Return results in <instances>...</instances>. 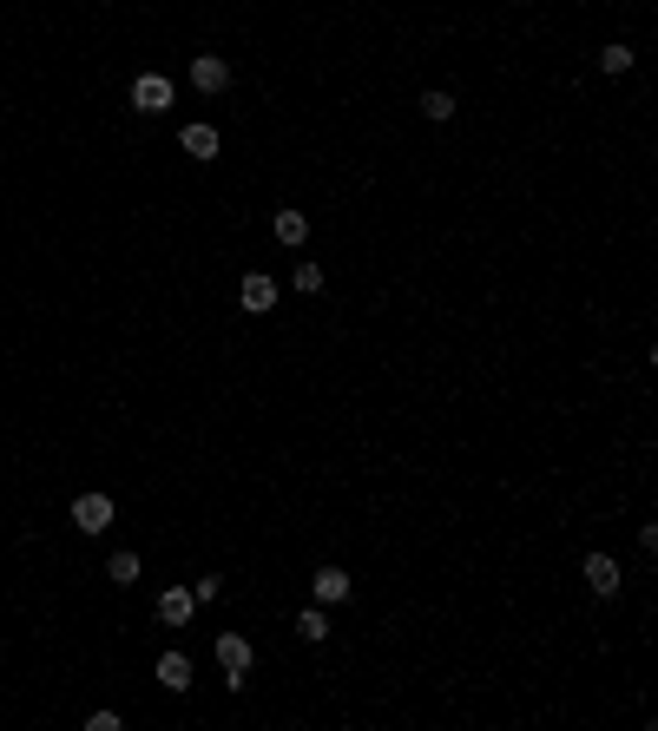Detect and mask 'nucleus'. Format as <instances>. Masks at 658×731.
Listing matches in <instances>:
<instances>
[{"mask_svg":"<svg viewBox=\"0 0 658 731\" xmlns=\"http://www.w3.org/2000/svg\"><path fill=\"white\" fill-rule=\"evenodd\" d=\"M191 613H198L191 587H172V593H158V620H165V626H191Z\"/></svg>","mask_w":658,"mask_h":731,"instance_id":"1a4fd4ad","label":"nucleus"},{"mask_svg":"<svg viewBox=\"0 0 658 731\" xmlns=\"http://www.w3.org/2000/svg\"><path fill=\"white\" fill-rule=\"evenodd\" d=\"M218 593H224V580H218V573H204V580H191V600H218Z\"/></svg>","mask_w":658,"mask_h":731,"instance_id":"f3484780","label":"nucleus"},{"mask_svg":"<svg viewBox=\"0 0 658 731\" xmlns=\"http://www.w3.org/2000/svg\"><path fill=\"white\" fill-rule=\"evenodd\" d=\"M152 679L165 685V692H185V685H191V659H185V652H158Z\"/></svg>","mask_w":658,"mask_h":731,"instance_id":"0eeeda50","label":"nucleus"},{"mask_svg":"<svg viewBox=\"0 0 658 731\" xmlns=\"http://www.w3.org/2000/svg\"><path fill=\"white\" fill-rule=\"evenodd\" d=\"M73 527L106 534V527H112V494H79V501H73Z\"/></svg>","mask_w":658,"mask_h":731,"instance_id":"7ed1b4c3","label":"nucleus"},{"mask_svg":"<svg viewBox=\"0 0 658 731\" xmlns=\"http://www.w3.org/2000/svg\"><path fill=\"white\" fill-rule=\"evenodd\" d=\"M632 60H639V53H632L626 40H612V47H599V73H612V80H619V73H632Z\"/></svg>","mask_w":658,"mask_h":731,"instance_id":"ddd939ff","label":"nucleus"},{"mask_svg":"<svg viewBox=\"0 0 658 731\" xmlns=\"http://www.w3.org/2000/svg\"><path fill=\"white\" fill-rule=\"evenodd\" d=\"M191 86L198 93H224L231 86V60L224 53H191Z\"/></svg>","mask_w":658,"mask_h":731,"instance_id":"f03ea898","label":"nucleus"},{"mask_svg":"<svg viewBox=\"0 0 658 731\" xmlns=\"http://www.w3.org/2000/svg\"><path fill=\"white\" fill-rule=\"evenodd\" d=\"M290 284H297L303 297H316V290H323V264H297V277H290Z\"/></svg>","mask_w":658,"mask_h":731,"instance_id":"dca6fc26","label":"nucleus"},{"mask_svg":"<svg viewBox=\"0 0 658 731\" xmlns=\"http://www.w3.org/2000/svg\"><path fill=\"white\" fill-rule=\"evenodd\" d=\"M586 587H593L599 600H619V560L612 554H586Z\"/></svg>","mask_w":658,"mask_h":731,"instance_id":"39448f33","label":"nucleus"},{"mask_svg":"<svg viewBox=\"0 0 658 731\" xmlns=\"http://www.w3.org/2000/svg\"><path fill=\"white\" fill-rule=\"evenodd\" d=\"M237 303H244V310H257V317H264L270 303H277V284H270L264 271H251V277H244V284H237Z\"/></svg>","mask_w":658,"mask_h":731,"instance_id":"9d476101","label":"nucleus"},{"mask_svg":"<svg viewBox=\"0 0 658 731\" xmlns=\"http://www.w3.org/2000/svg\"><path fill=\"white\" fill-rule=\"evenodd\" d=\"M218 666H224V692H251V639L218 633Z\"/></svg>","mask_w":658,"mask_h":731,"instance_id":"f257e3e1","label":"nucleus"},{"mask_svg":"<svg viewBox=\"0 0 658 731\" xmlns=\"http://www.w3.org/2000/svg\"><path fill=\"white\" fill-rule=\"evenodd\" d=\"M270 231H277V244H290V251H297V244L310 238V218H303V211H277V218H270Z\"/></svg>","mask_w":658,"mask_h":731,"instance_id":"9b49d317","label":"nucleus"},{"mask_svg":"<svg viewBox=\"0 0 658 731\" xmlns=\"http://www.w3.org/2000/svg\"><path fill=\"white\" fill-rule=\"evenodd\" d=\"M178 145H185V152H191V159H198V165H211V159H218V126H185V132H178Z\"/></svg>","mask_w":658,"mask_h":731,"instance_id":"6e6552de","label":"nucleus"},{"mask_svg":"<svg viewBox=\"0 0 658 731\" xmlns=\"http://www.w3.org/2000/svg\"><path fill=\"white\" fill-rule=\"evenodd\" d=\"M422 119H435V126H448V119H455V93H422Z\"/></svg>","mask_w":658,"mask_h":731,"instance_id":"4468645a","label":"nucleus"},{"mask_svg":"<svg viewBox=\"0 0 658 731\" xmlns=\"http://www.w3.org/2000/svg\"><path fill=\"white\" fill-rule=\"evenodd\" d=\"M297 633L310 639V646H323V639H329V620H323V606H303V613H297Z\"/></svg>","mask_w":658,"mask_h":731,"instance_id":"2eb2a0df","label":"nucleus"},{"mask_svg":"<svg viewBox=\"0 0 658 731\" xmlns=\"http://www.w3.org/2000/svg\"><path fill=\"white\" fill-rule=\"evenodd\" d=\"M139 573H145V560L132 554V547H119V554L106 560V580H112V587H132V580H139Z\"/></svg>","mask_w":658,"mask_h":731,"instance_id":"f8f14e48","label":"nucleus"},{"mask_svg":"<svg viewBox=\"0 0 658 731\" xmlns=\"http://www.w3.org/2000/svg\"><path fill=\"white\" fill-rule=\"evenodd\" d=\"M310 593H316V606H336V600H349V593H356V580H349L343 567H316Z\"/></svg>","mask_w":658,"mask_h":731,"instance_id":"423d86ee","label":"nucleus"},{"mask_svg":"<svg viewBox=\"0 0 658 731\" xmlns=\"http://www.w3.org/2000/svg\"><path fill=\"white\" fill-rule=\"evenodd\" d=\"M132 106L139 112H165L172 106V80H165V73H139V80H132Z\"/></svg>","mask_w":658,"mask_h":731,"instance_id":"20e7f679","label":"nucleus"}]
</instances>
